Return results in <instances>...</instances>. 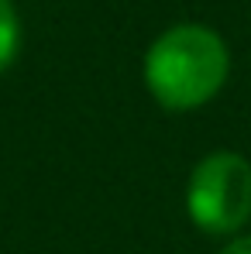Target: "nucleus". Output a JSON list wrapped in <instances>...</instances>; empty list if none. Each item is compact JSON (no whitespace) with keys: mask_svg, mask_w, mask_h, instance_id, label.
<instances>
[{"mask_svg":"<svg viewBox=\"0 0 251 254\" xmlns=\"http://www.w3.org/2000/svg\"><path fill=\"white\" fill-rule=\"evenodd\" d=\"M231 72V52L207 24H175L145 55V86L166 110H196L210 103Z\"/></svg>","mask_w":251,"mask_h":254,"instance_id":"1","label":"nucleus"},{"mask_svg":"<svg viewBox=\"0 0 251 254\" xmlns=\"http://www.w3.org/2000/svg\"><path fill=\"white\" fill-rule=\"evenodd\" d=\"M186 213L203 234H238L251 220V162L238 151H213L200 158L189 172Z\"/></svg>","mask_w":251,"mask_h":254,"instance_id":"2","label":"nucleus"},{"mask_svg":"<svg viewBox=\"0 0 251 254\" xmlns=\"http://www.w3.org/2000/svg\"><path fill=\"white\" fill-rule=\"evenodd\" d=\"M21 45V24H17V10L10 0H0V72L14 62Z\"/></svg>","mask_w":251,"mask_h":254,"instance_id":"3","label":"nucleus"},{"mask_svg":"<svg viewBox=\"0 0 251 254\" xmlns=\"http://www.w3.org/2000/svg\"><path fill=\"white\" fill-rule=\"evenodd\" d=\"M220 254H251V234H248V237H234Z\"/></svg>","mask_w":251,"mask_h":254,"instance_id":"4","label":"nucleus"}]
</instances>
